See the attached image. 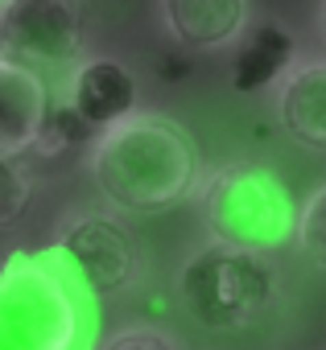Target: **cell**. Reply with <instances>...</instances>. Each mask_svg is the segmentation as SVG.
<instances>
[{"label": "cell", "mask_w": 326, "mask_h": 350, "mask_svg": "<svg viewBox=\"0 0 326 350\" xmlns=\"http://www.w3.org/2000/svg\"><path fill=\"white\" fill-rule=\"evenodd\" d=\"M103 297L50 247H17L0 260V350H95Z\"/></svg>", "instance_id": "obj_1"}, {"label": "cell", "mask_w": 326, "mask_h": 350, "mask_svg": "<svg viewBox=\"0 0 326 350\" xmlns=\"http://www.w3.org/2000/svg\"><path fill=\"white\" fill-rule=\"evenodd\" d=\"M95 190L128 215H161L178 206L199 178V144L166 111H128L87 144Z\"/></svg>", "instance_id": "obj_2"}, {"label": "cell", "mask_w": 326, "mask_h": 350, "mask_svg": "<svg viewBox=\"0 0 326 350\" xmlns=\"http://www.w3.org/2000/svg\"><path fill=\"white\" fill-rule=\"evenodd\" d=\"M199 215L215 243L248 252H281L293 243L297 206L281 173L260 161L215 165L199 182Z\"/></svg>", "instance_id": "obj_3"}, {"label": "cell", "mask_w": 326, "mask_h": 350, "mask_svg": "<svg viewBox=\"0 0 326 350\" xmlns=\"http://www.w3.org/2000/svg\"><path fill=\"white\" fill-rule=\"evenodd\" d=\"M277 297V272L264 252L207 243L178 272V301L186 317L207 334L248 329Z\"/></svg>", "instance_id": "obj_4"}, {"label": "cell", "mask_w": 326, "mask_h": 350, "mask_svg": "<svg viewBox=\"0 0 326 350\" xmlns=\"http://www.w3.org/2000/svg\"><path fill=\"white\" fill-rule=\"evenodd\" d=\"M87 42L83 0H0V50L38 66L66 70Z\"/></svg>", "instance_id": "obj_5"}, {"label": "cell", "mask_w": 326, "mask_h": 350, "mask_svg": "<svg viewBox=\"0 0 326 350\" xmlns=\"http://www.w3.org/2000/svg\"><path fill=\"white\" fill-rule=\"evenodd\" d=\"M58 247L103 301L128 293L140 276V247L116 215H103V211L71 215L62 223Z\"/></svg>", "instance_id": "obj_6"}, {"label": "cell", "mask_w": 326, "mask_h": 350, "mask_svg": "<svg viewBox=\"0 0 326 350\" xmlns=\"http://www.w3.org/2000/svg\"><path fill=\"white\" fill-rule=\"evenodd\" d=\"M50 103L54 95H50L46 70L0 50V152L5 157L34 152L50 116Z\"/></svg>", "instance_id": "obj_7"}, {"label": "cell", "mask_w": 326, "mask_h": 350, "mask_svg": "<svg viewBox=\"0 0 326 350\" xmlns=\"http://www.w3.org/2000/svg\"><path fill=\"white\" fill-rule=\"evenodd\" d=\"M62 99L83 116L91 120L95 128H108L116 120H124L128 111L140 107V87H136V75L116 62V58H75L66 66V91Z\"/></svg>", "instance_id": "obj_8"}, {"label": "cell", "mask_w": 326, "mask_h": 350, "mask_svg": "<svg viewBox=\"0 0 326 350\" xmlns=\"http://www.w3.org/2000/svg\"><path fill=\"white\" fill-rule=\"evenodd\" d=\"M161 29L190 54H215L236 46L252 21L248 0H157Z\"/></svg>", "instance_id": "obj_9"}, {"label": "cell", "mask_w": 326, "mask_h": 350, "mask_svg": "<svg viewBox=\"0 0 326 350\" xmlns=\"http://www.w3.org/2000/svg\"><path fill=\"white\" fill-rule=\"evenodd\" d=\"M297 62V38L285 21L264 17L248 21V29L236 38V54L227 66V87L236 95H260L281 83V75Z\"/></svg>", "instance_id": "obj_10"}, {"label": "cell", "mask_w": 326, "mask_h": 350, "mask_svg": "<svg viewBox=\"0 0 326 350\" xmlns=\"http://www.w3.org/2000/svg\"><path fill=\"white\" fill-rule=\"evenodd\" d=\"M277 120L310 152H326V58L293 62L277 83Z\"/></svg>", "instance_id": "obj_11"}, {"label": "cell", "mask_w": 326, "mask_h": 350, "mask_svg": "<svg viewBox=\"0 0 326 350\" xmlns=\"http://www.w3.org/2000/svg\"><path fill=\"white\" fill-rule=\"evenodd\" d=\"M95 124L91 120H83L66 99H54L50 103V116H46V128H42V136H38V144H34V152H42V157H54V152H71V148H87L91 140H95Z\"/></svg>", "instance_id": "obj_12"}, {"label": "cell", "mask_w": 326, "mask_h": 350, "mask_svg": "<svg viewBox=\"0 0 326 350\" xmlns=\"http://www.w3.org/2000/svg\"><path fill=\"white\" fill-rule=\"evenodd\" d=\"M293 243L301 247V256L318 268H326V182L297 206V227H293Z\"/></svg>", "instance_id": "obj_13"}, {"label": "cell", "mask_w": 326, "mask_h": 350, "mask_svg": "<svg viewBox=\"0 0 326 350\" xmlns=\"http://www.w3.org/2000/svg\"><path fill=\"white\" fill-rule=\"evenodd\" d=\"M34 202V182H29V173L17 157H5L0 152V231L13 227L25 219Z\"/></svg>", "instance_id": "obj_14"}, {"label": "cell", "mask_w": 326, "mask_h": 350, "mask_svg": "<svg viewBox=\"0 0 326 350\" xmlns=\"http://www.w3.org/2000/svg\"><path fill=\"white\" fill-rule=\"evenodd\" d=\"M99 346H108V350H124V346H128V350H182L186 338H178V334L166 329V325H153V321H128L124 329L103 334Z\"/></svg>", "instance_id": "obj_15"}, {"label": "cell", "mask_w": 326, "mask_h": 350, "mask_svg": "<svg viewBox=\"0 0 326 350\" xmlns=\"http://www.w3.org/2000/svg\"><path fill=\"white\" fill-rule=\"evenodd\" d=\"M318 38H322V46H326V0H322V9H318Z\"/></svg>", "instance_id": "obj_16"}]
</instances>
